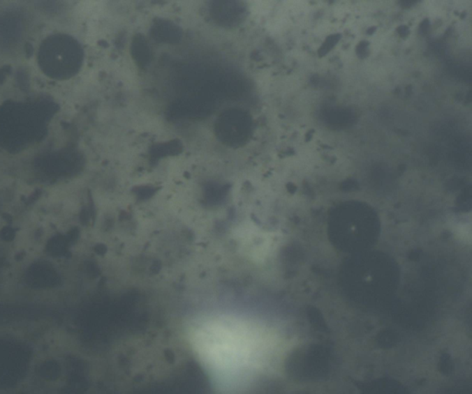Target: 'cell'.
<instances>
[{"mask_svg": "<svg viewBox=\"0 0 472 394\" xmlns=\"http://www.w3.org/2000/svg\"><path fill=\"white\" fill-rule=\"evenodd\" d=\"M190 340L220 394H240L281 356V340L272 328L232 315L203 319L192 327Z\"/></svg>", "mask_w": 472, "mask_h": 394, "instance_id": "1", "label": "cell"}]
</instances>
